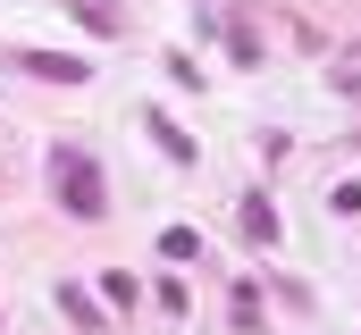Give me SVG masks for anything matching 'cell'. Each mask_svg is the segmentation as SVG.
<instances>
[{
  "label": "cell",
  "mask_w": 361,
  "mask_h": 335,
  "mask_svg": "<svg viewBox=\"0 0 361 335\" xmlns=\"http://www.w3.org/2000/svg\"><path fill=\"white\" fill-rule=\"evenodd\" d=\"M51 184H59L68 218H85V227L109 210V193H101V168H92V151H76V143H59V151H51Z\"/></svg>",
  "instance_id": "1"
},
{
  "label": "cell",
  "mask_w": 361,
  "mask_h": 335,
  "mask_svg": "<svg viewBox=\"0 0 361 335\" xmlns=\"http://www.w3.org/2000/svg\"><path fill=\"white\" fill-rule=\"evenodd\" d=\"M17 68H25V76H42V84H85V76H92L76 51H25Z\"/></svg>",
  "instance_id": "2"
},
{
  "label": "cell",
  "mask_w": 361,
  "mask_h": 335,
  "mask_svg": "<svg viewBox=\"0 0 361 335\" xmlns=\"http://www.w3.org/2000/svg\"><path fill=\"white\" fill-rule=\"evenodd\" d=\"M235 227H244V244H277V210L261 201V193H252V201L235 210Z\"/></svg>",
  "instance_id": "3"
},
{
  "label": "cell",
  "mask_w": 361,
  "mask_h": 335,
  "mask_svg": "<svg viewBox=\"0 0 361 335\" xmlns=\"http://www.w3.org/2000/svg\"><path fill=\"white\" fill-rule=\"evenodd\" d=\"M160 251H169V260H193V251H202V235H193V227H169V235H160Z\"/></svg>",
  "instance_id": "4"
},
{
  "label": "cell",
  "mask_w": 361,
  "mask_h": 335,
  "mask_svg": "<svg viewBox=\"0 0 361 335\" xmlns=\"http://www.w3.org/2000/svg\"><path fill=\"white\" fill-rule=\"evenodd\" d=\"M152 134H160V151H169V160H193V143H185V134L169 126V118H152Z\"/></svg>",
  "instance_id": "5"
}]
</instances>
